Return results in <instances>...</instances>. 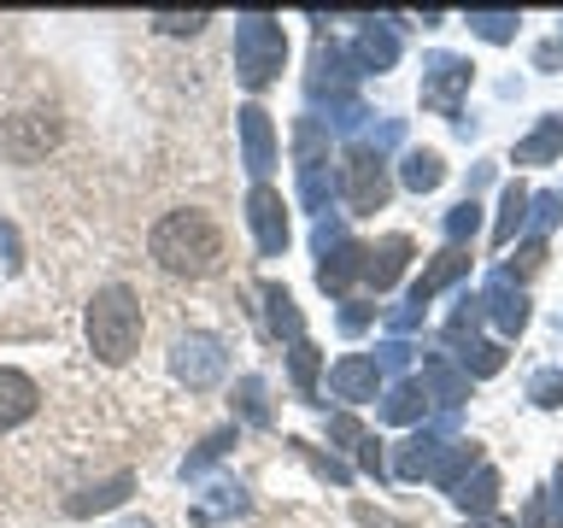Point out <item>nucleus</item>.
<instances>
[{
	"label": "nucleus",
	"instance_id": "f257e3e1",
	"mask_svg": "<svg viewBox=\"0 0 563 528\" xmlns=\"http://www.w3.org/2000/svg\"><path fill=\"white\" fill-rule=\"evenodd\" d=\"M147 253H153L158 271H170V276H211V271H223L229 241H223V229L211 211L183 206V211H165V218L153 223Z\"/></svg>",
	"mask_w": 563,
	"mask_h": 528
},
{
	"label": "nucleus",
	"instance_id": "f03ea898",
	"mask_svg": "<svg viewBox=\"0 0 563 528\" xmlns=\"http://www.w3.org/2000/svg\"><path fill=\"white\" fill-rule=\"evenodd\" d=\"M82 323H88V352H95L100 364H130L135 346H141V329H147V317H141L135 288L106 282V288H95V299H88Z\"/></svg>",
	"mask_w": 563,
	"mask_h": 528
},
{
	"label": "nucleus",
	"instance_id": "7ed1b4c3",
	"mask_svg": "<svg viewBox=\"0 0 563 528\" xmlns=\"http://www.w3.org/2000/svg\"><path fill=\"white\" fill-rule=\"evenodd\" d=\"M288 65V35H282L276 18L264 12H246L235 18V77L246 88H271Z\"/></svg>",
	"mask_w": 563,
	"mask_h": 528
},
{
	"label": "nucleus",
	"instance_id": "20e7f679",
	"mask_svg": "<svg viewBox=\"0 0 563 528\" xmlns=\"http://www.w3.org/2000/svg\"><path fill=\"white\" fill-rule=\"evenodd\" d=\"M334 188H341V200H346L352 211H382V206H387V194H394L382 153H376V147H364V141L341 158V176H334Z\"/></svg>",
	"mask_w": 563,
	"mask_h": 528
},
{
	"label": "nucleus",
	"instance_id": "39448f33",
	"mask_svg": "<svg viewBox=\"0 0 563 528\" xmlns=\"http://www.w3.org/2000/svg\"><path fill=\"white\" fill-rule=\"evenodd\" d=\"M59 147V118L53 112H12L0 118V158H12V165H35V158H47Z\"/></svg>",
	"mask_w": 563,
	"mask_h": 528
},
{
	"label": "nucleus",
	"instance_id": "423d86ee",
	"mask_svg": "<svg viewBox=\"0 0 563 528\" xmlns=\"http://www.w3.org/2000/svg\"><path fill=\"white\" fill-rule=\"evenodd\" d=\"M170 370L183 376V387H194V394H206V387L223 382V341L206 329H188L183 341L170 346Z\"/></svg>",
	"mask_w": 563,
	"mask_h": 528
},
{
	"label": "nucleus",
	"instance_id": "0eeeda50",
	"mask_svg": "<svg viewBox=\"0 0 563 528\" xmlns=\"http://www.w3.org/2000/svg\"><path fill=\"white\" fill-rule=\"evenodd\" d=\"M470 77L475 65L457 59V53H429V70H422V106L440 118H457V106L470 95Z\"/></svg>",
	"mask_w": 563,
	"mask_h": 528
},
{
	"label": "nucleus",
	"instance_id": "6e6552de",
	"mask_svg": "<svg viewBox=\"0 0 563 528\" xmlns=\"http://www.w3.org/2000/svg\"><path fill=\"white\" fill-rule=\"evenodd\" d=\"M246 223H253V241L264 258H282L288 253V206H282V194L271 183H258L246 194Z\"/></svg>",
	"mask_w": 563,
	"mask_h": 528
},
{
	"label": "nucleus",
	"instance_id": "1a4fd4ad",
	"mask_svg": "<svg viewBox=\"0 0 563 528\" xmlns=\"http://www.w3.org/2000/svg\"><path fill=\"white\" fill-rule=\"evenodd\" d=\"M329 394L346 399V405L376 399V394H382V370H376V359H364V352H346V359H334V364H329Z\"/></svg>",
	"mask_w": 563,
	"mask_h": 528
},
{
	"label": "nucleus",
	"instance_id": "9d476101",
	"mask_svg": "<svg viewBox=\"0 0 563 528\" xmlns=\"http://www.w3.org/2000/svg\"><path fill=\"white\" fill-rule=\"evenodd\" d=\"M241 153H246V170H253L258 183L276 170V123L264 106H241Z\"/></svg>",
	"mask_w": 563,
	"mask_h": 528
},
{
	"label": "nucleus",
	"instance_id": "9b49d317",
	"mask_svg": "<svg viewBox=\"0 0 563 528\" xmlns=\"http://www.w3.org/2000/svg\"><path fill=\"white\" fill-rule=\"evenodd\" d=\"M405 264H411V235H382L376 246H364V282L376 294L394 288V282L405 276Z\"/></svg>",
	"mask_w": 563,
	"mask_h": 528
},
{
	"label": "nucleus",
	"instance_id": "f8f14e48",
	"mask_svg": "<svg viewBox=\"0 0 563 528\" xmlns=\"http://www.w3.org/2000/svg\"><path fill=\"white\" fill-rule=\"evenodd\" d=\"M35 405H42V387H35L24 370L0 364V435L18 429V422H30V417H35Z\"/></svg>",
	"mask_w": 563,
	"mask_h": 528
},
{
	"label": "nucleus",
	"instance_id": "ddd939ff",
	"mask_svg": "<svg viewBox=\"0 0 563 528\" xmlns=\"http://www.w3.org/2000/svg\"><path fill=\"white\" fill-rule=\"evenodd\" d=\"M352 65L376 70V77H382V70H394L399 65V30L387 24V18H382V24L369 18V24L358 30V42H352Z\"/></svg>",
	"mask_w": 563,
	"mask_h": 528
},
{
	"label": "nucleus",
	"instance_id": "4468645a",
	"mask_svg": "<svg viewBox=\"0 0 563 528\" xmlns=\"http://www.w3.org/2000/svg\"><path fill=\"white\" fill-rule=\"evenodd\" d=\"M482 311L493 317V329H499V334H522V329H528V294H522L510 276H493V282H487Z\"/></svg>",
	"mask_w": 563,
	"mask_h": 528
},
{
	"label": "nucleus",
	"instance_id": "2eb2a0df",
	"mask_svg": "<svg viewBox=\"0 0 563 528\" xmlns=\"http://www.w3.org/2000/svg\"><path fill=\"white\" fill-rule=\"evenodd\" d=\"M446 447H452V440L440 435V429L411 435V440L399 447V464H394V470H399V482H422V475L434 482V470H440V458H446Z\"/></svg>",
	"mask_w": 563,
	"mask_h": 528
},
{
	"label": "nucleus",
	"instance_id": "dca6fc26",
	"mask_svg": "<svg viewBox=\"0 0 563 528\" xmlns=\"http://www.w3.org/2000/svg\"><path fill=\"white\" fill-rule=\"evenodd\" d=\"M558 158H563V112H545L534 130L510 147V165H558Z\"/></svg>",
	"mask_w": 563,
	"mask_h": 528
},
{
	"label": "nucleus",
	"instance_id": "f3484780",
	"mask_svg": "<svg viewBox=\"0 0 563 528\" xmlns=\"http://www.w3.org/2000/svg\"><path fill=\"white\" fill-rule=\"evenodd\" d=\"M464 271H470L464 246H446V253H440V258L429 264V271H422V276L411 282V306H417V311H429V299H434L440 288H446V282H457Z\"/></svg>",
	"mask_w": 563,
	"mask_h": 528
},
{
	"label": "nucleus",
	"instance_id": "a211bd4d",
	"mask_svg": "<svg viewBox=\"0 0 563 528\" xmlns=\"http://www.w3.org/2000/svg\"><path fill=\"white\" fill-rule=\"evenodd\" d=\"M452 505H457V510H470V517H487V510L499 505V470H493V464L470 470L464 482L452 487Z\"/></svg>",
	"mask_w": 563,
	"mask_h": 528
},
{
	"label": "nucleus",
	"instance_id": "6ab92c4d",
	"mask_svg": "<svg viewBox=\"0 0 563 528\" xmlns=\"http://www.w3.org/2000/svg\"><path fill=\"white\" fill-rule=\"evenodd\" d=\"M352 276H364V246L334 241V253H323V264H317V282H323V294H346Z\"/></svg>",
	"mask_w": 563,
	"mask_h": 528
},
{
	"label": "nucleus",
	"instance_id": "aec40b11",
	"mask_svg": "<svg viewBox=\"0 0 563 528\" xmlns=\"http://www.w3.org/2000/svg\"><path fill=\"white\" fill-rule=\"evenodd\" d=\"M422 394L452 411V405L470 399V376H464V370H452L446 359H429V364H422Z\"/></svg>",
	"mask_w": 563,
	"mask_h": 528
},
{
	"label": "nucleus",
	"instance_id": "412c9836",
	"mask_svg": "<svg viewBox=\"0 0 563 528\" xmlns=\"http://www.w3.org/2000/svg\"><path fill=\"white\" fill-rule=\"evenodd\" d=\"M399 183L411 188V194L440 188V183H446V158H440L434 147H411V153L399 158Z\"/></svg>",
	"mask_w": 563,
	"mask_h": 528
},
{
	"label": "nucleus",
	"instance_id": "4be33fe9",
	"mask_svg": "<svg viewBox=\"0 0 563 528\" xmlns=\"http://www.w3.org/2000/svg\"><path fill=\"white\" fill-rule=\"evenodd\" d=\"M311 95L317 100H334L341 106L346 100V59H341V47H317V59H311Z\"/></svg>",
	"mask_w": 563,
	"mask_h": 528
},
{
	"label": "nucleus",
	"instance_id": "5701e85b",
	"mask_svg": "<svg viewBox=\"0 0 563 528\" xmlns=\"http://www.w3.org/2000/svg\"><path fill=\"white\" fill-rule=\"evenodd\" d=\"M264 306H271V329H276V334H288V346L306 341V317H299L294 294L282 288V282H264Z\"/></svg>",
	"mask_w": 563,
	"mask_h": 528
},
{
	"label": "nucleus",
	"instance_id": "b1692460",
	"mask_svg": "<svg viewBox=\"0 0 563 528\" xmlns=\"http://www.w3.org/2000/svg\"><path fill=\"white\" fill-rule=\"evenodd\" d=\"M528 211H534V194H528L522 183H510L505 200H499V223H493V246H510V241H517V229L528 223Z\"/></svg>",
	"mask_w": 563,
	"mask_h": 528
},
{
	"label": "nucleus",
	"instance_id": "393cba45",
	"mask_svg": "<svg viewBox=\"0 0 563 528\" xmlns=\"http://www.w3.org/2000/svg\"><path fill=\"white\" fill-rule=\"evenodd\" d=\"M382 422H417L422 411H429V394H422V382H399V387H387L382 394Z\"/></svg>",
	"mask_w": 563,
	"mask_h": 528
},
{
	"label": "nucleus",
	"instance_id": "a878e982",
	"mask_svg": "<svg viewBox=\"0 0 563 528\" xmlns=\"http://www.w3.org/2000/svg\"><path fill=\"white\" fill-rule=\"evenodd\" d=\"M294 158H299V176H311V170L329 165V135H323V123H317V118H299V130H294Z\"/></svg>",
	"mask_w": 563,
	"mask_h": 528
},
{
	"label": "nucleus",
	"instance_id": "bb28decb",
	"mask_svg": "<svg viewBox=\"0 0 563 528\" xmlns=\"http://www.w3.org/2000/svg\"><path fill=\"white\" fill-rule=\"evenodd\" d=\"M457 364H464V376H499L505 352L499 341H457Z\"/></svg>",
	"mask_w": 563,
	"mask_h": 528
},
{
	"label": "nucleus",
	"instance_id": "cd10ccee",
	"mask_svg": "<svg viewBox=\"0 0 563 528\" xmlns=\"http://www.w3.org/2000/svg\"><path fill=\"white\" fill-rule=\"evenodd\" d=\"M130 475H112V482H100V487H88V493H77V499H70V510H77V517H88V510H112V505H123L130 499Z\"/></svg>",
	"mask_w": 563,
	"mask_h": 528
},
{
	"label": "nucleus",
	"instance_id": "c85d7f7f",
	"mask_svg": "<svg viewBox=\"0 0 563 528\" xmlns=\"http://www.w3.org/2000/svg\"><path fill=\"white\" fill-rule=\"evenodd\" d=\"M517 24H522L517 12H470V30L482 35V42H493V47L517 42Z\"/></svg>",
	"mask_w": 563,
	"mask_h": 528
},
{
	"label": "nucleus",
	"instance_id": "c756f323",
	"mask_svg": "<svg viewBox=\"0 0 563 528\" xmlns=\"http://www.w3.org/2000/svg\"><path fill=\"white\" fill-rule=\"evenodd\" d=\"M475 229H482V206H475V200H457V206L446 211V241L464 246V241H475Z\"/></svg>",
	"mask_w": 563,
	"mask_h": 528
},
{
	"label": "nucleus",
	"instance_id": "7c9ffc66",
	"mask_svg": "<svg viewBox=\"0 0 563 528\" xmlns=\"http://www.w3.org/2000/svg\"><path fill=\"white\" fill-rule=\"evenodd\" d=\"M206 24H211V12H153L158 35H200Z\"/></svg>",
	"mask_w": 563,
	"mask_h": 528
},
{
	"label": "nucleus",
	"instance_id": "2f4dec72",
	"mask_svg": "<svg viewBox=\"0 0 563 528\" xmlns=\"http://www.w3.org/2000/svg\"><path fill=\"white\" fill-rule=\"evenodd\" d=\"M235 399H241V417L246 422H271V405H264V382L258 376H241L235 382Z\"/></svg>",
	"mask_w": 563,
	"mask_h": 528
},
{
	"label": "nucleus",
	"instance_id": "473e14b6",
	"mask_svg": "<svg viewBox=\"0 0 563 528\" xmlns=\"http://www.w3.org/2000/svg\"><path fill=\"white\" fill-rule=\"evenodd\" d=\"M528 399H534L540 411H558L563 405V370H540V376L528 382Z\"/></svg>",
	"mask_w": 563,
	"mask_h": 528
},
{
	"label": "nucleus",
	"instance_id": "72a5a7b5",
	"mask_svg": "<svg viewBox=\"0 0 563 528\" xmlns=\"http://www.w3.org/2000/svg\"><path fill=\"white\" fill-rule=\"evenodd\" d=\"M229 440H235V429H218V435H206V440H200V452H194L188 464H183V475H200V470L211 464V458H223V452H229Z\"/></svg>",
	"mask_w": 563,
	"mask_h": 528
},
{
	"label": "nucleus",
	"instance_id": "f704fd0d",
	"mask_svg": "<svg viewBox=\"0 0 563 528\" xmlns=\"http://www.w3.org/2000/svg\"><path fill=\"white\" fill-rule=\"evenodd\" d=\"M294 352V382H299V394H311V376H317V346L311 341H299V346H288Z\"/></svg>",
	"mask_w": 563,
	"mask_h": 528
},
{
	"label": "nucleus",
	"instance_id": "c9c22d12",
	"mask_svg": "<svg viewBox=\"0 0 563 528\" xmlns=\"http://www.w3.org/2000/svg\"><path fill=\"white\" fill-rule=\"evenodd\" d=\"M558 218H563V194H540V200H534V223L552 229Z\"/></svg>",
	"mask_w": 563,
	"mask_h": 528
},
{
	"label": "nucleus",
	"instance_id": "e433bc0d",
	"mask_svg": "<svg viewBox=\"0 0 563 528\" xmlns=\"http://www.w3.org/2000/svg\"><path fill=\"white\" fill-rule=\"evenodd\" d=\"M405 359H411V346H405V341H387V346H382V359H376V370H399Z\"/></svg>",
	"mask_w": 563,
	"mask_h": 528
},
{
	"label": "nucleus",
	"instance_id": "4c0bfd02",
	"mask_svg": "<svg viewBox=\"0 0 563 528\" xmlns=\"http://www.w3.org/2000/svg\"><path fill=\"white\" fill-rule=\"evenodd\" d=\"M540 258H545V246H540V241H528L522 253H517V271H522V276H528V271H540Z\"/></svg>",
	"mask_w": 563,
	"mask_h": 528
},
{
	"label": "nucleus",
	"instance_id": "58836bf2",
	"mask_svg": "<svg viewBox=\"0 0 563 528\" xmlns=\"http://www.w3.org/2000/svg\"><path fill=\"white\" fill-rule=\"evenodd\" d=\"M364 323H369V311H364V306H346V311H341V329H346V334H358Z\"/></svg>",
	"mask_w": 563,
	"mask_h": 528
},
{
	"label": "nucleus",
	"instance_id": "ea45409f",
	"mask_svg": "<svg viewBox=\"0 0 563 528\" xmlns=\"http://www.w3.org/2000/svg\"><path fill=\"white\" fill-rule=\"evenodd\" d=\"M552 517H558V528H563V464L552 470Z\"/></svg>",
	"mask_w": 563,
	"mask_h": 528
},
{
	"label": "nucleus",
	"instance_id": "a19ab883",
	"mask_svg": "<svg viewBox=\"0 0 563 528\" xmlns=\"http://www.w3.org/2000/svg\"><path fill=\"white\" fill-rule=\"evenodd\" d=\"M329 435H334V440H358V422H352V417H334Z\"/></svg>",
	"mask_w": 563,
	"mask_h": 528
},
{
	"label": "nucleus",
	"instance_id": "79ce46f5",
	"mask_svg": "<svg viewBox=\"0 0 563 528\" xmlns=\"http://www.w3.org/2000/svg\"><path fill=\"white\" fill-rule=\"evenodd\" d=\"M387 323H394V329H417V323H422V311H417V306H405V311L387 317Z\"/></svg>",
	"mask_w": 563,
	"mask_h": 528
},
{
	"label": "nucleus",
	"instance_id": "37998d69",
	"mask_svg": "<svg viewBox=\"0 0 563 528\" xmlns=\"http://www.w3.org/2000/svg\"><path fill=\"white\" fill-rule=\"evenodd\" d=\"M0 246H7V264H18V235H12V223H0Z\"/></svg>",
	"mask_w": 563,
	"mask_h": 528
}]
</instances>
